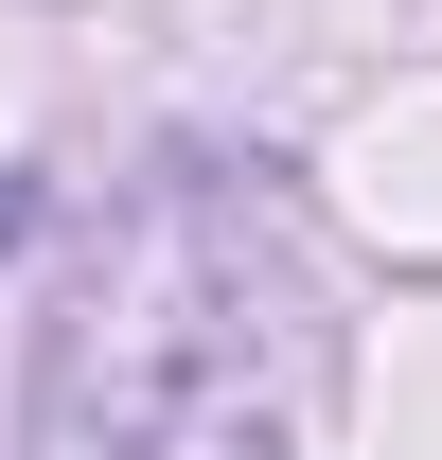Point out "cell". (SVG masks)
<instances>
[{"label": "cell", "instance_id": "1", "mask_svg": "<svg viewBox=\"0 0 442 460\" xmlns=\"http://www.w3.org/2000/svg\"><path fill=\"white\" fill-rule=\"evenodd\" d=\"M336 301L283 195L248 177H142L71 301L36 319V425L18 460H319Z\"/></svg>", "mask_w": 442, "mask_h": 460}]
</instances>
